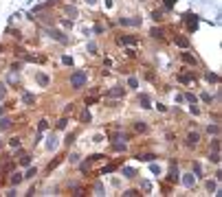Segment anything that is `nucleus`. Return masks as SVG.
Returning <instances> with one entry per match:
<instances>
[{
	"mask_svg": "<svg viewBox=\"0 0 222 197\" xmlns=\"http://www.w3.org/2000/svg\"><path fill=\"white\" fill-rule=\"evenodd\" d=\"M68 160H70V162H73V164H75V162H77V160H79V156H77V153H73V156H70V158H68Z\"/></svg>",
	"mask_w": 222,
	"mask_h": 197,
	"instance_id": "37",
	"label": "nucleus"
},
{
	"mask_svg": "<svg viewBox=\"0 0 222 197\" xmlns=\"http://www.w3.org/2000/svg\"><path fill=\"white\" fill-rule=\"evenodd\" d=\"M203 101H205V103H211V96H209L207 92H203Z\"/></svg>",
	"mask_w": 222,
	"mask_h": 197,
	"instance_id": "32",
	"label": "nucleus"
},
{
	"mask_svg": "<svg viewBox=\"0 0 222 197\" xmlns=\"http://www.w3.org/2000/svg\"><path fill=\"white\" fill-rule=\"evenodd\" d=\"M209 160H211V162H220V156H218V151H213L211 156H209Z\"/></svg>",
	"mask_w": 222,
	"mask_h": 197,
	"instance_id": "20",
	"label": "nucleus"
},
{
	"mask_svg": "<svg viewBox=\"0 0 222 197\" xmlns=\"http://www.w3.org/2000/svg\"><path fill=\"white\" fill-rule=\"evenodd\" d=\"M136 129L138 132H145V123H136Z\"/></svg>",
	"mask_w": 222,
	"mask_h": 197,
	"instance_id": "39",
	"label": "nucleus"
},
{
	"mask_svg": "<svg viewBox=\"0 0 222 197\" xmlns=\"http://www.w3.org/2000/svg\"><path fill=\"white\" fill-rule=\"evenodd\" d=\"M112 171H114V164H108V167L104 169V175H106V173H112Z\"/></svg>",
	"mask_w": 222,
	"mask_h": 197,
	"instance_id": "31",
	"label": "nucleus"
},
{
	"mask_svg": "<svg viewBox=\"0 0 222 197\" xmlns=\"http://www.w3.org/2000/svg\"><path fill=\"white\" fill-rule=\"evenodd\" d=\"M81 121H84V123H90V114L84 112V114H81Z\"/></svg>",
	"mask_w": 222,
	"mask_h": 197,
	"instance_id": "28",
	"label": "nucleus"
},
{
	"mask_svg": "<svg viewBox=\"0 0 222 197\" xmlns=\"http://www.w3.org/2000/svg\"><path fill=\"white\" fill-rule=\"evenodd\" d=\"M38 83H40V85H46V83H49L46 74H38Z\"/></svg>",
	"mask_w": 222,
	"mask_h": 197,
	"instance_id": "17",
	"label": "nucleus"
},
{
	"mask_svg": "<svg viewBox=\"0 0 222 197\" xmlns=\"http://www.w3.org/2000/svg\"><path fill=\"white\" fill-rule=\"evenodd\" d=\"M35 101V96L33 94H22V103H26V105H31Z\"/></svg>",
	"mask_w": 222,
	"mask_h": 197,
	"instance_id": "9",
	"label": "nucleus"
},
{
	"mask_svg": "<svg viewBox=\"0 0 222 197\" xmlns=\"http://www.w3.org/2000/svg\"><path fill=\"white\" fill-rule=\"evenodd\" d=\"M88 2H90V5H93V2H95V0H88Z\"/></svg>",
	"mask_w": 222,
	"mask_h": 197,
	"instance_id": "41",
	"label": "nucleus"
},
{
	"mask_svg": "<svg viewBox=\"0 0 222 197\" xmlns=\"http://www.w3.org/2000/svg\"><path fill=\"white\" fill-rule=\"evenodd\" d=\"M114 149H117V151H123V149H125V143H114Z\"/></svg>",
	"mask_w": 222,
	"mask_h": 197,
	"instance_id": "22",
	"label": "nucleus"
},
{
	"mask_svg": "<svg viewBox=\"0 0 222 197\" xmlns=\"http://www.w3.org/2000/svg\"><path fill=\"white\" fill-rule=\"evenodd\" d=\"M123 195H128V197H132V195H138V191H134V188H130V191H125Z\"/></svg>",
	"mask_w": 222,
	"mask_h": 197,
	"instance_id": "30",
	"label": "nucleus"
},
{
	"mask_svg": "<svg viewBox=\"0 0 222 197\" xmlns=\"http://www.w3.org/2000/svg\"><path fill=\"white\" fill-rule=\"evenodd\" d=\"M119 44H136L134 37H119Z\"/></svg>",
	"mask_w": 222,
	"mask_h": 197,
	"instance_id": "13",
	"label": "nucleus"
},
{
	"mask_svg": "<svg viewBox=\"0 0 222 197\" xmlns=\"http://www.w3.org/2000/svg\"><path fill=\"white\" fill-rule=\"evenodd\" d=\"M11 147H20V140H18V138H11Z\"/></svg>",
	"mask_w": 222,
	"mask_h": 197,
	"instance_id": "36",
	"label": "nucleus"
},
{
	"mask_svg": "<svg viewBox=\"0 0 222 197\" xmlns=\"http://www.w3.org/2000/svg\"><path fill=\"white\" fill-rule=\"evenodd\" d=\"M20 162L24 164V167H29V164H31V158H29V156H24V158H22V160H20Z\"/></svg>",
	"mask_w": 222,
	"mask_h": 197,
	"instance_id": "27",
	"label": "nucleus"
},
{
	"mask_svg": "<svg viewBox=\"0 0 222 197\" xmlns=\"http://www.w3.org/2000/svg\"><path fill=\"white\" fill-rule=\"evenodd\" d=\"M5 96V83H0V99Z\"/></svg>",
	"mask_w": 222,
	"mask_h": 197,
	"instance_id": "40",
	"label": "nucleus"
},
{
	"mask_svg": "<svg viewBox=\"0 0 222 197\" xmlns=\"http://www.w3.org/2000/svg\"><path fill=\"white\" fill-rule=\"evenodd\" d=\"M46 127H49V123H46V121H42V123H40V132H44Z\"/></svg>",
	"mask_w": 222,
	"mask_h": 197,
	"instance_id": "35",
	"label": "nucleus"
},
{
	"mask_svg": "<svg viewBox=\"0 0 222 197\" xmlns=\"http://www.w3.org/2000/svg\"><path fill=\"white\" fill-rule=\"evenodd\" d=\"M176 44L180 46V48H187V46H189V39L187 37H176Z\"/></svg>",
	"mask_w": 222,
	"mask_h": 197,
	"instance_id": "8",
	"label": "nucleus"
},
{
	"mask_svg": "<svg viewBox=\"0 0 222 197\" xmlns=\"http://www.w3.org/2000/svg\"><path fill=\"white\" fill-rule=\"evenodd\" d=\"M150 35H152V37L163 39V29H152V31H150Z\"/></svg>",
	"mask_w": 222,
	"mask_h": 197,
	"instance_id": "10",
	"label": "nucleus"
},
{
	"mask_svg": "<svg viewBox=\"0 0 222 197\" xmlns=\"http://www.w3.org/2000/svg\"><path fill=\"white\" fill-rule=\"evenodd\" d=\"M207 132H209V134H218V132H220V127H218V125H209Z\"/></svg>",
	"mask_w": 222,
	"mask_h": 197,
	"instance_id": "19",
	"label": "nucleus"
},
{
	"mask_svg": "<svg viewBox=\"0 0 222 197\" xmlns=\"http://www.w3.org/2000/svg\"><path fill=\"white\" fill-rule=\"evenodd\" d=\"M11 127V121L9 118H2V121H0V129H9Z\"/></svg>",
	"mask_w": 222,
	"mask_h": 197,
	"instance_id": "15",
	"label": "nucleus"
},
{
	"mask_svg": "<svg viewBox=\"0 0 222 197\" xmlns=\"http://www.w3.org/2000/svg\"><path fill=\"white\" fill-rule=\"evenodd\" d=\"M49 35H51V37H55L57 42H62V44H66V42H68V37H66L64 33H59V31H49Z\"/></svg>",
	"mask_w": 222,
	"mask_h": 197,
	"instance_id": "3",
	"label": "nucleus"
},
{
	"mask_svg": "<svg viewBox=\"0 0 222 197\" xmlns=\"http://www.w3.org/2000/svg\"><path fill=\"white\" fill-rule=\"evenodd\" d=\"M57 164H59V160H53V162H51V164H49V171H53V169H55V167H57Z\"/></svg>",
	"mask_w": 222,
	"mask_h": 197,
	"instance_id": "34",
	"label": "nucleus"
},
{
	"mask_svg": "<svg viewBox=\"0 0 222 197\" xmlns=\"http://www.w3.org/2000/svg\"><path fill=\"white\" fill-rule=\"evenodd\" d=\"M62 61H64V64H66V66H70V64H73V59H70V57H68V55H64V57H62Z\"/></svg>",
	"mask_w": 222,
	"mask_h": 197,
	"instance_id": "24",
	"label": "nucleus"
},
{
	"mask_svg": "<svg viewBox=\"0 0 222 197\" xmlns=\"http://www.w3.org/2000/svg\"><path fill=\"white\" fill-rule=\"evenodd\" d=\"M154 158H156L154 153H141V156H138V160H143V162H152Z\"/></svg>",
	"mask_w": 222,
	"mask_h": 197,
	"instance_id": "7",
	"label": "nucleus"
},
{
	"mask_svg": "<svg viewBox=\"0 0 222 197\" xmlns=\"http://www.w3.org/2000/svg\"><path fill=\"white\" fill-rule=\"evenodd\" d=\"M134 175H136V171H134V169H130V167L123 169V177H134Z\"/></svg>",
	"mask_w": 222,
	"mask_h": 197,
	"instance_id": "14",
	"label": "nucleus"
},
{
	"mask_svg": "<svg viewBox=\"0 0 222 197\" xmlns=\"http://www.w3.org/2000/svg\"><path fill=\"white\" fill-rule=\"evenodd\" d=\"M11 182H13V184H20V182H22V175H20V173H18V175H15L13 180H11Z\"/></svg>",
	"mask_w": 222,
	"mask_h": 197,
	"instance_id": "33",
	"label": "nucleus"
},
{
	"mask_svg": "<svg viewBox=\"0 0 222 197\" xmlns=\"http://www.w3.org/2000/svg\"><path fill=\"white\" fill-rule=\"evenodd\" d=\"M207 81H218V74H213V72H207Z\"/></svg>",
	"mask_w": 222,
	"mask_h": 197,
	"instance_id": "23",
	"label": "nucleus"
},
{
	"mask_svg": "<svg viewBox=\"0 0 222 197\" xmlns=\"http://www.w3.org/2000/svg\"><path fill=\"white\" fill-rule=\"evenodd\" d=\"M183 184L185 186H193V184H196V177H193L191 173H187V175L183 177Z\"/></svg>",
	"mask_w": 222,
	"mask_h": 197,
	"instance_id": "4",
	"label": "nucleus"
},
{
	"mask_svg": "<svg viewBox=\"0 0 222 197\" xmlns=\"http://www.w3.org/2000/svg\"><path fill=\"white\" fill-rule=\"evenodd\" d=\"M207 188H209V191H216V184H213L211 180H209V182H207Z\"/></svg>",
	"mask_w": 222,
	"mask_h": 197,
	"instance_id": "38",
	"label": "nucleus"
},
{
	"mask_svg": "<svg viewBox=\"0 0 222 197\" xmlns=\"http://www.w3.org/2000/svg\"><path fill=\"white\" fill-rule=\"evenodd\" d=\"M183 59L187 61V64H193V66H196V57H191V55H187V53H185V55H183Z\"/></svg>",
	"mask_w": 222,
	"mask_h": 197,
	"instance_id": "18",
	"label": "nucleus"
},
{
	"mask_svg": "<svg viewBox=\"0 0 222 197\" xmlns=\"http://www.w3.org/2000/svg\"><path fill=\"white\" fill-rule=\"evenodd\" d=\"M38 175V171H35V169H29V171H26V177H35Z\"/></svg>",
	"mask_w": 222,
	"mask_h": 197,
	"instance_id": "29",
	"label": "nucleus"
},
{
	"mask_svg": "<svg viewBox=\"0 0 222 197\" xmlns=\"http://www.w3.org/2000/svg\"><path fill=\"white\" fill-rule=\"evenodd\" d=\"M128 83H130V88H136V85H138V81H136L134 77H130V79H128Z\"/></svg>",
	"mask_w": 222,
	"mask_h": 197,
	"instance_id": "21",
	"label": "nucleus"
},
{
	"mask_svg": "<svg viewBox=\"0 0 222 197\" xmlns=\"http://www.w3.org/2000/svg\"><path fill=\"white\" fill-rule=\"evenodd\" d=\"M191 79H193L191 74H183V77H180V81H185V83H189V81H191Z\"/></svg>",
	"mask_w": 222,
	"mask_h": 197,
	"instance_id": "25",
	"label": "nucleus"
},
{
	"mask_svg": "<svg viewBox=\"0 0 222 197\" xmlns=\"http://www.w3.org/2000/svg\"><path fill=\"white\" fill-rule=\"evenodd\" d=\"M138 103H141V107H150V96L148 94H141V96H138Z\"/></svg>",
	"mask_w": 222,
	"mask_h": 197,
	"instance_id": "5",
	"label": "nucleus"
},
{
	"mask_svg": "<svg viewBox=\"0 0 222 197\" xmlns=\"http://www.w3.org/2000/svg\"><path fill=\"white\" fill-rule=\"evenodd\" d=\"M178 175H180V173H178V169H172V173H169V180H172V182H178Z\"/></svg>",
	"mask_w": 222,
	"mask_h": 197,
	"instance_id": "16",
	"label": "nucleus"
},
{
	"mask_svg": "<svg viewBox=\"0 0 222 197\" xmlns=\"http://www.w3.org/2000/svg\"><path fill=\"white\" fill-rule=\"evenodd\" d=\"M119 22H121L123 26H138V24H141V20H138V18H132V20H130V18H121Z\"/></svg>",
	"mask_w": 222,
	"mask_h": 197,
	"instance_id": "2",
	"label": "nucleus"
},
{
	"mask_svg": "<svg viewBox=\"0 0 222 197\" xmlns=\"http://www.w3.org/2000/svg\"><path fill=\"white\" fill-rule=\"evenodd\" d=\"M121 94H123V88H112L108 92V96H121Z\"/></svg>",
	"mask_w": 222,
	"mask_h": 197,
	"instance_id": "11",
	"label": "nucleus"
},
{
	"mask_svg": "<svg viewBox=\"0 0 222 197\" xmlns=\"http://www.w3.org/2000/svg\"><path fill=\"white\" fill-rule=\"evenodd\" d=\"M198 140H200V136H198V134H187V145H196Z\"/></svg>",
	"mask_w": 222,
	"mask_h": 197,
	"instance_id": "6",
	"label": "nucleus"
},
{
	"mask_svg": "<svg viewBox=\"0 0 222 197\" xmlns=\"http://www.w3.org/2000/svg\"><path fill=\"white\" fill-rule=\"evenodd\" d=\"M86 79H88V74H86L84 70H77V72L70 74V85H73L75 90H79V88H84Z\"/></svg>",
	"mask_w": 222,
	"mask_h": 197,
	"instance_id": "1",
	"label": "nucleus"
},
{
	"mask_svg": "<svg viewBox=\"0 0 222 197\" xmlns=\"http://www.w3.org/2000/svg\"><path fill=\"white\" fill-rule=\"evenodd\" d=\"M55 147H57V138L51 136V138H49V143H46V149H55Z\"/></svg>",
	"mask_w": 222,
	"mask_h": 197,
	"instance_id": "12",
	"label": "nucleus"
},
{
	"mask_svg": "<svg viewBox=\"0 0 222 197\" xmlns=\"http://www.w3.org/2000/svg\"><path fill=\"white\" fill-rule=\"evenodd\" d=\"M66 123H68V121H66V118H62V121L57 123V129H64V127H66Z\"/></svg>",
	"mask_w": 222,
	"mask_h": 197,
	"instance_id": "26",
	"label": "nucleus"
}]
</instances>
